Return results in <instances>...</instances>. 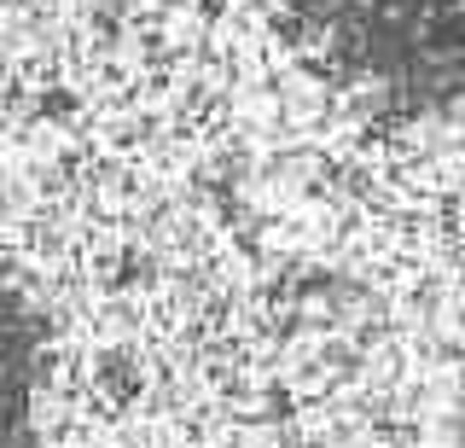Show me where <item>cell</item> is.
Here are the masks:
<instances>
[{
  "label": "cell",
  "instance_id": "obj_1",
  "mask_svg": "<svg viewBox=\"0 0 465 448\" xmlns=\"http://www.w3.org/2000/svg\"><path fill=\"white\" fill-rule=\"evenodd\" d=\"M0 437L465 448V0H0Z\"/></svg>",
  "mask_w": 465,
  "mask_h": 448
}]
</instances>
